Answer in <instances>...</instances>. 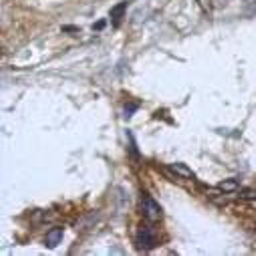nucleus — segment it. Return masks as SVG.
<instances>
[{
  "label": "nucleus",
  "mask_w": 256,
  "mask_h": 256,
  "mask_svg": "<svg viewBox=\"0 0 256 256\" xmlns=\"http://www.w3.org/2000/svg\"><path fill=\"white\" fill-rule=\"evenodd\" d=\"M138 246L140 250H152L158 246V236H156V230L152 228V222H148L146 226L140 228L138 232Z\"/></svg>",
  "instance_id": "nucleus-1"
},
{
  "label": "nucleus",
  "mask_w": 256,
  "mask_h": 256,
  "mask_svg": "<svg viewBox=\"0 0 256 256\" xmlns=\"http://www.w3.org/2000/svg\"><path fill=\"white\" fill-rule=\"evenodd\" d=\"M142 206H144V218H146L148 222H152V224L162 222V218H164V210H162V206H160L154 198L146 196Z\"/></svg>",
  "instance_id": "nucleus-2"
},
{
  "label": "nucleus",
  "mask_w": 256,
  "mask_h": 256,
  "mask_svg": "<svg viewBox=\"0 0 256 256\" xmlns=\"http://www.w3.org/2000/svg\"><path fill=\"white\" fill-rule=\"evenodd\" d=\"M62 234H65V230H62L60 226L50 228V230L46 232V236H44V244H46L48 248H56V246L60 244V240H62Z\"/></svg>",
  "instance_id": "nucleus-3"
},
{
  "label": "nucleus",
  "mask_w": 256,
  "mask_h": 256,
  "mask_svg": "<svg viewBox=\"0 0 256 256\" xmlns=\"http://www.w3.org/2000/svg\"><path fill=\"white\" fill-rule=\"evenodd\" d=\"M172 172L178 176V178H184V180H194V172H192L186 164H172Z\"/></svg>",
  "instance_id": "nucleus-4"
},
{
  "label": "nucleus",
  "mask_w": 256,
  "mask_h": 256,
  "mask_svg": "<svg viewBox=\"0 0 256 256\" xmlns=\"http://www.w3.org/2000/svg\"><path fill=\"white\" fill-rule=\"evenodd\" d=\"M218 190L220 192H226V194H234V192L240 190V182L236 178H230V180H224L218 184Z\"/></svg>",
  "instance_id": "nucleus-5"
},
{
  "label": "nucleus",
  "mask_w": 256,
  "mask_h": 256,
  "mask_svg": "<svg viewBox=\"0 0 256 256\" xmlns=\"http://www.w3.org/2000/svg\"><path fill=\"white\" fill-rule=\"evenodd\" d=\"M127 6H130V2H121V4H117L115 8H111V18H113V22H119V18H121L123 12L127 10Z\"/></svg>",
  "instance_id": "nucleus-6"
},
{
  "label": "nucleus",
  "mask_w": 256,
  "mask_h": 256,
  "mask_svg": "<svg viewBox=\"0 0 256 256\" xmlns=\"http://www.w3.org/2000/svg\"><path fill=\"white\" fill-rule=\"evenodd\" d=\"M240 200H256V190H240Z\"/></svg>",
  "instance_id": "nucleus-7"
},
{
  "label": "nucleus",
  "mask_w": 256,
  "mask_h": 256,
  "mask_svg": "<svg viewBox=\"0 0 256 256\" xmlns=\"http://www.w3.org/2000/svg\"><path fill=\"white\" fill-rule=\"evenodd\" d=\"M224 4H228V0H212V6H214V8H220V6H224Z\"/></svg>",
  "instance_id": "nucleus-8"
},
{
  "label": "nucleus",
  "mask_w": 256,
  "mask_h": 256,
  "mask_svg": "<svg viewBox=\"0 0 256 256\" xmlns=\"http://www.w3.org/2000/svg\"><path fill=\"white\" fill-rule=\"evenodd\" d=\"M138 109V105H130V107H125V117H132V113Z\"/></svg>",
  "instance_id": "nucleus-9"
},
{
  "label": "nucleus",
  "mask_w": 256,
  "mask_h": 256,
  "mask_svg": "<svg viewBox=\"0 0 256 256\" xmlns=\"http://www.w3.org/2000/svg\"><path fill=\"white\" fill-rule=\"evenodd\" d=\"M62 30H65V32H75L77 28H75V26H65V28H62Z\"/></svg>",
  "instance_id": "nucleus-10"
},
{
  "label": "nucleus",
  "mask_w": 256,
  "mask_h": 256,
  "mask_svg": "<svg viewBox=\"0 0 256 256\" xmlns=\"http://www.w3.org/2000/svg\"><path fill=\"white\" fill-rule=\"evenodd\" d=\"M103 26H105V22H97V24H95V28H97V30H101Z\"/></svg>",
  "instance_id": "nucleus-11"
}]
</instances>
